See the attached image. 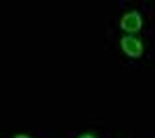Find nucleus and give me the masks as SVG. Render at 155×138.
<instances>
[{
  "mask_svg": "<svg viewBox=\"0 0 155 138\" xmlns=\"http://www.w3.org/2000/svg\"><path fill=\"white\" fill-rule=\"evenodd\" d=\"M120 46H122V52L128 58H141L143 56V41L134 35H124L120 39Z\"/></svg>",
  "mask_w": 155,
  "mask_h": 138,
  "instance_id": "1",
  "label": "nucleus"
},
{
  "mask_svg": "<svg viewBox=\"0 0 155 138\" xmlns=\"http://www.w3.org/2000/svg\"><path fill=\"white\" fill-rule=\"evenodd\" d=\"M12 138H31V136H27V134H17V136H12Z\"/></svg>",
  "mask_w": 155,
  "mask_h": 138,
  "instance_id": "4",
  "label": "nucleus"
},
{
  "mask_svg": "<svg viewBox=\"0 0 155 138\" xmlns=\"http://www.w3.org/2000/svg\"><path fill=\"white\" fill-rule=\"evenodd\" d=\"M79 138H97V136H95V134H81Z\"/></svg>",
  "mask_w": 155,
  "mask_h": 138,
  "instance_id": "3",
  "label": "nucleus"
},
{
  "mask_svg": "<svg viewBox=\"0 0 155 138\" xmlns=\"http://www.w3.org/2000/svg\"><path fill=\"white\" fill-rule=\"evenodd\" d=\"M120 27H122L128 35H134L137 31H141L143 19H141V14H139L137 11H130V12H126V14L120 19Z\"/></svg>",
  "mask_w": 155,
  "mask_h": 138,
  "instance_id": "2",
  "label": "nucleus"
}]
</instances>
